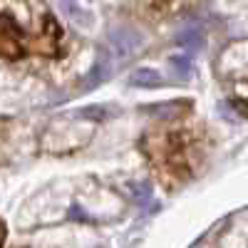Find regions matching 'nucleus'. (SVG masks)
Masks as SVG:
<instances>
[{
    "instance_id": "20e7f679",
    "label": "nucleus",
    "mask_w": 248,
    "mask_h": 248,
    "mask_svg": "<svg viewBox=\"0 0 248 248\" xmlns=\"http://www.w3.org/2000/svg\"><path fill=\"white\" fill-rule=\"evenodd\" d=\"M129 85L134 87H149V90H156L164 85V79L154 72V70H137L132 77H129Z\"/></svg>"
},
{
    "instance_id": "7ed1b4c3",
    "label": "nucleus",
    "mask_w": 248,
    "mask_h": 248,
    "mask_svg": "<svg viewBox=\"0 0 248 248\" xmlns=\"http://www.w3.org/2000/svg\"><path fill=\"white\" fill-rule=\"evenodd\" d=\"M176 43L186 50V55H194V52L201 50V45H203V30H201L199 25H189L186 30L179 32Z\"/></svg>"
},
{
    "instance_id": "f03ea898",
    "label": "nucleus",
    "mask_w": 248,
    "mask_h": 248,
    "mask_svg": "<svg viewBox=\"0 0 248 248\" xmlns=\"http://www.w3.org/2000/svg\"><path fill=\"white\" fill-rule=\"evenodd\" d=\"M109 70H112V62H109V57L107 55H99L97 57V62L92 65V70H90V75H87V79H85V90H94L99 82H105L107 77H109Z\"/></svg>"
},
{
    "instance_id": "423d86ee",
    "label": "nucleus",
    "mask_w": 248,
    "mask_h": 248,
    "mask_svg": "<svg viewBox=\"0 0 248 248\" xmlns=\"http://www.w3.org/2000/svg\"><path fill=\"white\" fill-rule=\"evenodd\" d=\"M134 191H137V201L141 206H147L152 201V194H149V186L147 184H134Z\"/></svg>"
},
{
    "instance_id": "39448f33",
    "label": "nucleus",
    "mask_w": 248,
    "mask_h": 248,
    "mask_svg": "<svg viewBox=\"0 0 248 248\" xmlns=\"http://www.w3.org/2000/svg\"><path fill=\"white\" fill-rule=\"evenodd\" d=\"M171 65L179 70V75H186V72L191 70V55H179V57H174Z\"/></svg>"
},
{
    "instance_id": "f257e3e1",
    "label": "nucleus",
    "mask_w": 248,
    "mask_h": 248,
    "mask_svg": "<svg viewBox=\"0 0 248 248\" xmlns=\"http://www.w3.org/2000/svg\"><path fill=\"white\" fill-rule=\"evenodd\" d=\"M109 43H112V47H114L117 55H132L139 47L141 37L134 30H129V28H114L109 32Z\"/></svg>"
}]
</instances>
